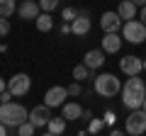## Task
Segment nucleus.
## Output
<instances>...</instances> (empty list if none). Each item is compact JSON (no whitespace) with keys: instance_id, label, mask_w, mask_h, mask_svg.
<instances>
[{"instance_id":"nucleus-1","label":"nucleus","mask_w":146,"mask_h":136,"mask_svg":"<svg viewBox=\"0 0 146 136\" xmlns=\"http://www.w3.org/2000/svg\"><path fill=\"white\" fill-rule=\"evenodd\" d=\"M146 100V83L139 75H129V80H124L122 85V105L127 110H139Z\"/></svg>"},{"instance_id":"nucleus-2","label":"nucleus","mask_w":146,"mask_h":136,"mask_svg":"<svg viewBox=\"0 0 146 136\" xmlns=\"http://www.w3.org/2000/svg\"><path fill=\"white\" fill-rule=\"evenodd\" d=\"M29 119V112L20 105V102H0V121L7 126V129H17L22 121Z\"/></svg>"},{"instance_id":"nucleus-3","label":"nucleus","mask_w":146,"mask_h":136,"mask_svg":"<svg viewBox=\"0 0 146 136\" xmlns=\"http://www.w3.org/2000/svg\"><path fill=\"white\" fill-rule=\"evenodd\" d=\"M93 88L100 97H117L119 90H122V83L115 73H100V75H95Z\"/></svg>"},{"instance_id":"nucleus-4","label":"nucleus","mask_w":146,"mask_h":136,"mask_svg":"<svg viewBox=\"0 0 146 136\" xmlns=\"http://www.w3.org/2000/svg\"><path fill=\"white\" fill-rule=\"evenodd\" d=\"M122 37H124V42L129 44H144L146 42V24L141 20H127L124 24H122Z\"/></svg>"},{"instance_id":"nucleus-5","label":"nucleus","mask_w":146,"mask_h":136,"mask_svg":"<svg viewBox=\"0 0 146 136\" xmlns=\"http://www.w3.org/2000/svg\"><path fill=\"white\" fill-rule=\"evenodd\" d=\"M124 131L131 134V136H141L146 131V112L141 110V107L129 112V117H127V121H124Z\"/></svg>"},{"instance_id":"nucleus-6","label":"nucleus","mask_w":146,"mask_h":136,"mask_svg":"<svg viewBox=\"0 0 146 136\" xmlns=\"http://www.w3.org/2000/svg\"><path fill=\"white\" fill-rule=\"evenodd\" d=\"M32 88V78L27 73H15L10 80H7V90H10L15 97H25Z\"/></svg>"},{"instance_id":"nucleus-7","label":"nucleus","mask_w":146,"mask_h":136,"mask_svg":"<svg viewBox=\"0 0 146 136\" xmlns=\"http://www.w3.org/2000/svg\"><path fill=\"white\" fill-rule=\"evenodd\" d=\"M119 68H122L124 75H139L141 71H144V58L134 56V53H127V56H122Z\"/></svg>"},{"instance_id":"nucleus-8","label":"nucleus","mask_w":146,"mask_h":136,"mask_svg":"<svg viewBox=\"0 0 146 136\" xmlns=\"http://www.w3.org/2000/svg\"><path fill=\"white\" fill-rule=\"evenodd\" d=\"M49 119H51V107L49 105H36L34 110H29V121L36 129H46Z\"/></svg>"},{"instance_id":"nucleus-9","label":"nucleus","mask_w":146,"mask_h":136,"mask_svg":"<svg viewBox=\"0 0 146 136\" xmlns=\"http://www.w3.org/2000/svg\"><path fill=\"white\" fill-rule=\"evenodd\" d=\"M66 97H71V95H68V88H63V85H54V88H49L46 95H44V105H49V107H61Z\"/></svg>"},{"instance_id":"nucleus-10","label":"nucleus","mask_w":146,"mask_h":136,"mask_svg":"<svg viewBox=\"0 0 146 136\" xmlns=\"http://www.w3.org/2000/svg\"><path fill=\"white\" fill-rule=\"evenodd\" d=\"M122 17H119V12H102V17H100V27H102V32L107 34V32H119L122 29Z\"/></svg>"},{"instance_id":"nucleus-11","label":"nucleus","mask_w":146,"mask_h":136,"mask_svg":"<svg viewBox=\"0 0 146 136\" xmlns=\"http://www.w3.org/2000/svg\"><path fill=\"white\" fill-rule=\"evenodd\" d=\"M39 12H42L39 0H25V3H20V5H17V15H20L22 20H36V17H39Z\"/></svg>"},{"instance_id":"nucleus-12","label":"nucleus","mask_w":146,"mask_h":136,"mask_svg":"<svg viewBox=\"0 0 146 136\" xmlns=\"http://www.w3.org/2000/svg\"><path fill=\"white\" fill-rule=\"evenodd\" d=\"M88 32H90V17H88V12L80 10V15L71 22V34H76V37H85Z\"/></svg>"},{"instance_id":"nucleus-13","label":"nucleus","mask_w":146,"mask_h":136,"mask_svg":"<svg viewBox=\"0 0 146 136\" xmlns=\"http://www.w3.org/2000/svg\"><path fill=\"white\" fill-rule=\"evenodd\" d=\"M122 49V37L117 32H107L102 37V51L105 53H117Z\"/></svg>"},{"instance_id":"nucleus-14","label":"nucleus","mask_w":146,"mask_h":136,"mask_svg":"<svg viewBox=\"0 0 146 136\" xmlns=\"http://www.w3.org/2000/svg\"><path fill=\"white\" fill-rule=\"evenodd\" d=\"M83 63L90 68V71L102 68V63H105V51H102V49H93V51H88V53L83 56Z\"/></svg>"},{"instance_id":"nucleus-15","label":"nucleus","mask_w":146,"mask_h":136,"mask_svg":"<svg viewBox=\"0 0 146 136\" xmlns=\"http://www.w3.org/2000/svg\"><path fill=\"white\" fill-rule=\"evenodd\" d=\"M61 114L66 117L68 121H73V119H80V117H83V107L78 105V102H63L61 105Z\"/></svg>"},{"instance_id":"nucleus-16","label":"nucleus","mask_w":146,"mask_h":136,"mask_svg":"<svg viewBox=\"0 0 146 136\" xmlns=\"http://www.w3.org/2000/svg\"><path fill=\"white\" fill-rule=\"evenodd\" d=\"M117 12H119V17L122 20H134L136 17V12H139V5H134L131 0H122L119 5H117Z\"/></svg>"},{"instance_id":"nucleus-17","label":"nucleus","mask_w":146,"mask_h":136,"mask_svg":"<svg viewBox=\"0 0 146 136\" xmlns=\"http://www.w3.org/2000/svg\"><path fill=\"white\" fill-rule=\"evenodd\" d=\"M66 117H51V119H49V124H46V134H51V136H56V134H63V131H66Z\"/></svg>"},{"instance_id":"nucleus-18","label":"nucleus","mask_w":146,"mask_h":136,"mask_svg":"<svg viewBox=\"0 0 146 136\" xmlns=\"http://www.w3.org/2000/svg\"><path fill=\"white\" fill-rule=\"evenodd\" d=\"M36 29L39 32H51L54 29V20H51V12H39V17L34 20Z\"/></svg>"},{"instance_id":"nucleus-19","label":"nucleus","mask_w":146,"mask_h":136,"mask_svg":"<svg viewBox=\"0 0 146 136\" xmlns=\"http://www.w3.org/2000/svg\"><path fill=\"white\" fill-rule=\"evenodd\" d=\"M17 0H0V15L3 17H10V15H15L17 12Z\"/></svg>"},{"instance_id":"nucleus-20","label":"nucleus","mask_w":146,"mask_h":136,"mask_svg":"<svg viewBox=\"0 0 146 136\" xmlns=\"http://www.w3.org/2000/svg\"><path fill=\"white\" fill-rule=\"evenodd\" d=\"M17 134H20V136H34L36 134V126L27 119V121H22V124L17 126Z\"/></svg>"},{"instance_id":"nucleus-21","label":"nucleus","mask_w":146,"mask_h":136,"mask_svg":"<svg viewBox=\"0 0 146 136\" xmlns=\"http://www.w3.org/2000/svg\"><path fill=\"white\" fill-rule=\"evenodd\" d=\"M88 75H90V68L85 63H78V66L73 68V80H85Z\"/></svg>"},{"instance_id":"nucleus-22","label":"nucleus","mask_w":146,"mask_h":136,"mask_svg":"<svg viewBox=\"0 0 146 136\" xmlns=\"http://www.w3.org/2000/svg\"><path fill=\"white\" fill-rule=\"evenodd\" d=\"M58 3L61 0H39V7H42V12H54L58 7Z\"/></svg>"},{"instance_id":"nucleus-23","label":"nucleus","mask_w":146,"mask_h":136,"mask_svg":"<svg viewBox=\"0 0 146 136\" xmlns=\"http://www.w3.org/2000/svg\"><path fill=\"white\" fill-rule=\"evenodd\" d=\"M78 15H80V10H76V7H63V12H61L63 22H73Z\"/></svg>"},{"instance_id":"nucleus-24","label":"nucleus","mask_w":146,"mask_h":136,"mask_svg":"<svg viewBox=\"0 0 146 136\" xmlns=\"http://www.w3.org/2000/svg\"><path fill=\"white\" fill-rule=\"evenodd\" d=\"M80 92H83V85H80V80H73V83L68 85V95H71V97H80Z\"/></svg>"},{"instance_id":"nucleus-25","label":"nucleus","mask_w":146,"mask_h":136,"mask_svg":"<svg viewBox=\"0 0 146 136\" xmlns=\"http://www.w3.org/2000/svg\"><path fill=\"white\" fill-rule=\"evenodd\" d=\"M102 124H105V119H90V134H98V131H102Z\"/></svg>"},{"instance_id":"nucleus-26","label":"nucleus","mask_w":146,"mask_h":136,"mask_svg":"<svg viewBox=\"0 0 146 136\" xmlns=\"http://www.w3.org/2000/svg\"><path fill=\"white\" fill-rule=\"evenodd\" d=\"M7 32H10V22H7V17L0 15V37H5Z\"/></svg>"},{"instance_id":"nucleus-27","label":"nucleus","mask_w":146,"mask_h":136,"mask_svg":"<svg viewBox=\"0 0 146 136\" xmlns=\"http://www.w3.org/2000/svg\"><path fill=\"white\" fill-rule=\"evenodd\" d=\"M12 97H15V95H12V92H10V90H7V88H5V90H3V92H0V102H10V100H12Z\"/></svg>"},{"instance_id":"nucleus-28","label":"nucleus","mask_w":146,"mask_h":136,"mask_svg":"<svg viewBox=\"0 0 146 136\" xmlns=\"http://www.w3.org/2000/svg\"><path fill=\"white\" fill-rule=\"evenodd\" d=\"M58 32H61V37H63V34H71V22H63Z\"/></svg>"},{"instance_id":"nucleus-29","label":"nucleus","mask_w":146,"mask_h":136,"mask_svg":"<svg viewBox=\"0 0 146 136\" xmlns=\"http://www.w3.org/2000/svg\"><path fill=\"white\" fill-rule=\"evenodd\" d=\"M80 119H85V121H90V119H93V114H90V110H83V117H80Z\"/></svg>"},{"instance_id":"nucleus-30","label":"nucleus","mask_w":146,"mask_h":136,"mask_svg":"<svg viewBox=\"0 0 146 136\" xmlns=\"http://www.w3.org/2000/svg\"><path fill=\"white\" fill-rule=\"evenodd\" d=\"M139 20H141V22H144V24H146V5L141 7V12H139Z\"/></svg>"},{"instance_id":"nucleus-31","label":"nucleus","mask_w":146,"mask_h":136,"mask_svg":"<svg viewBox=\"0 0 146 136\" xmlns=\"http://www.w3.org/2000/svg\"><path fill=\"white\" fill-rule=\"evenodd\" d=\"M112 121H115V114H112V112H110V114L105 117V124H112Z\"/></svg>"},{"instance_id":"nucleus-32","label":"nucleus","mask_w":146,"mask_h":136,"mask_svg":"<svg viewBox=\"0 0 146 136\" xmlns=\"http://www.w3.org/2000/svg\"><path fill=\"white\" fill-rule=\"evenodd\" d=\"M5 134H7V126L3 124V121H0V136H5Z\"/></svg>"},{"instance_id":"nucleus-33","label":"nucleus","mask_w":146,"mask_h":136,"mask_svg":"<svg viewBox=\"0 0 146 136\" xmlns=\"http://www.w3.org/2000/svg\"><path fill=\"white\" fill-rule=\"evenodd\" d=\"M131 3H134V5H139V7H144V5H146V0H131Z\"/></svg>"},{"instance_id":"nucleus-34","label":"nucleus","mask_w":146,"mask_h":136,"mask_svg":"<svg viewBox=\"0 0 146 136\" xmlns=\"http://www.w3.org/2000/svg\"><path fill=\"white\" fill-rule=\"evenodd\" d=\"M5 88H7V85H5V78H0V92H3Z\"/></svg>"},{"instance_id":"nucleus-35","label":"nucleus","mask_w":146,"mask_h":136,"mask_svg":"<svg viewBox=\"0 0 146 136\" xmlns=\"http://www.w3.org/2000/svg\"><path fill=\"white\" fill-rule=\"evenodd\" d=\"M141 110H144V112H146V100H144V105H141Z\"/></svg>"},{"instance_id":"nucleus-36","label":"nucleus","mask_w":146,"mask_h":136,"mask_svg":"<svg viewBox=\"0 0 146 136\" xmlns=\"http://www.w3.org/2000/svg\"><path fill=\"white\" fill-rule=\"evenodd\" d=\"M144 71H146V58H144Z\"/></svg>"},{"instance_id":"nucleus-37","label":"nucleus","mask_w":146,"mask_h":136,"mask_svg":"<svg viewBox=\"0 0 146 136\" xmlns=\"http://www.w3.org/2000/svg\"><path fill=\"white\" fill-rule=\"evenodd\" d=\"M144 83H146V80H144Z\"/></svg>"}]
</instances>
